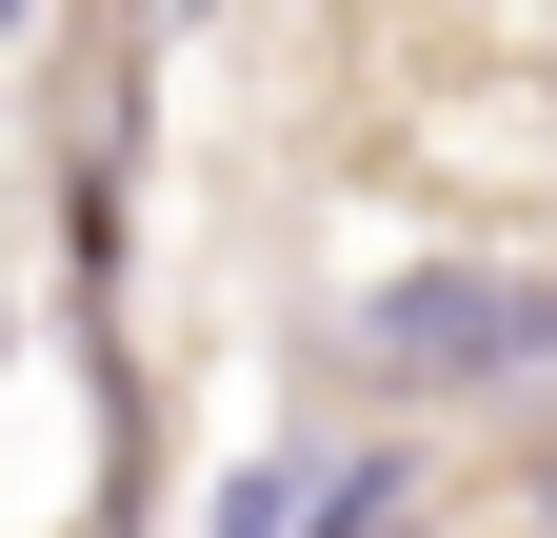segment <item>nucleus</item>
Wrapping results in <instances>:
<instances>
[{
	"label": "nucleus",
	"instance_id": "f257e3e1",
	"mask_svg": "<svg viewBox=\"0 0 557 538\" xmlns=\"http://www.w3.org/2000/svg\"><path fill=\"white\" fill-rule=\"evenodd\" d=\"M359 359L398 399H518V379H557V280L537 259H398L359 299Z\"/></svg>",
	"mask_w": 557,
	"mask_h": 538
},
{
	"label": "nucleus",
	"instance_id": "f03ea898",
	"mask_svg": "<svg viewBox=\"0 0 557 538\" xmlns=\"http://www.w3.org/2000/svg\"><path fill=\"white\" fill-rule=\"evenodd\" d=\"M299 538H418V458H359V479H319Z\"/></svg>",
	"mask_w": 557,
	"mask_h": 538
},
{
	"label": "nucleus",
	"instance_id": "7ed1b4c3",
	"mask_svg": "<svg viewBox=\"0 0 557 538\" xmlns=\"http://www.w3.org/2000/svg\"><path fill=\"white\" fill-rule=\"evenodd\" d=\"M299 518H319L299 458H239V479H220V538H299Z\"/></svg>",
	"mask_w": 557,
	"mask_h": 538
},
{
	"label": "nucleus",
	"instance_id": "20e7f679",
	"mask_svg": "<svg viewBox=\"0 0 557 538\" xmlns=\"http://www.w3.org/2000/svg\"><path fill=\"white\" fill-rule=\"evenodd\" d=\"M518 538H557V439H537V458H518Z\"/></svg>",
	"mask_w": 557,
	"mask_h": 538
},
{
	"label": "nucleus",
	"instance_id": "39448f33",
	"mask_svg": "<svg viewBox=\"0 0 557 538\" xmlns=\"http://www.w3.org/2000/svg\"><path fill=\"white\" fill-rule=\"evenodd\" d=\"M0 21H21V0H0Z\"/></svg>",
	"mask_w": 557,
	"mask_h": 538
}]
</instances>
